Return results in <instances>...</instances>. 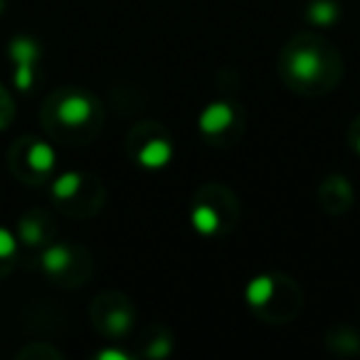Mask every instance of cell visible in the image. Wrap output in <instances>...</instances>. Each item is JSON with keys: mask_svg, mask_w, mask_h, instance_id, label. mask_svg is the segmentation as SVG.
I'll list each match as a JSON object with an SVG mask.
<instances>
[{"mask_svg": "<svg viewBox=\"0 0 360 360\" xmlns=\"http://www.w3.org/2000/svg\"><path fill=\"white\" fill-rule=\"evenodd\" d=\"M343 55L319 32H296L276 55V75L289 91L306 99L326 96L343 82Z\"/></svg>", "mask_w": 360, "mask_h": 360, "instance_id": "6da1fadb", "label": "cell"}, {"mask_svg": "<svg viewBox=\"0 0 360 360\" xmlns=\"http://www.w3.org/2000/svg\"><path fill=\"white\" fill-rule=\"evenodd\" d=\"M40 124L52 143L86 146L104 129V106L84 86H57L42 101Z\"/></svg>", "mask_w": 360, "mask_h": 360, "instance_id": "7a4b0ae2", "label": "cell"}, {"mask_svg": "<svg viewBox=\"0 0 360 360\" xmlns=\"http://www.w3.org/2000/svg\"><path fill=\"white\" fill-rule=\"evenodd\" d=\"M245 301L252 314L264 323H291L304 309V291L299 281L284 271H266L245 286Z\"/></svg>", "mask_w": 360, "mask_h": 360, "instance_id": "3957f363", "label": "cell"}, {"mask_svg": "<svg viewBox=\"0 0 360 360\" xmlns=\"http://www.w3.org/2000/svg\"><path fill=\"white\" fill-rule=\"evenodd\" d=\"M242 217L240 198L235 195L230 186L225 183H202L191 198V225L200 237L217 240L227 237Z\"/></svg>", "mask_w": 360, "mask_h": 360, "instance_id": "277c9868", "label": "cell"}, {"mask_svg": "<svg viewBox=\"0 0 360 360\" xmlns=\"http://www.w3.org/2000/svg\"><path fill=\"white\" fill-rule=\"evenodd\" d=\"M50 200L70 220H91L106 205V188L89 170H65L50 180Z\"/></svg>", "mask_w": 360, "mask_h": 360, "instance_id": "5b68a950", "label": "cell"}, {"mask_svg": "<svg viewBox=\"0 0 360 360\" xmlns=\"http://www.w3.org/2000/svg\"><path fill=\"white\" fill-rule=\"evenodd\" d=\"M35 266L52 284L62 289H79L91 279L94 259L84 245L55 240L35 255Z\"/></svg>", "mask_w": 360, "mask_h": 360, "instance_id": "8992f818", "label": "cell"}, {"mask_svg": "<svg viewBox=\"0 0 360 360\" xmlns=\"http://www.w3.org/2000/svg\"><path fill=\"white\" fill-rule=\"evenodd\" d=\"M8 168L22 186H50L57 170V148L52 141L25 134L8 148Z\"/></svg>", "mask_w": 360, "mask_h": 360, "instance_id": "52a82bcc", "label": "cell"}, {"mask_svg": "<svg viewBox=\"0 0 360 360\" xmlns=\"http://www.w3.org/2000/svg\"><path fill=\"white\" fill-rule=\"evenodd\" d=\"M126 153L141 170H163L175 158L170 131L158 121H139L126 134Z\"/></svg>", "mask_w": 360, "mask_h": 360, "instance_id": "ba28073f", "label": "cell"}, {"mask_svg": "<svg viewBox=\"0 0 360 360\" xmlns=\"http://www.w3.org/2000/svg\"><path fill=\"white\" fill-rule=\"evenodd\" d=\"M245 109L232 99H215L198 114V134L207 146H235L245 134Z\"/></svg>", "mask_w": 360, "mask_h": 360, "instance_id": "9c48e42d", "label": "cell"}, {"mask_svg": "<svg viewBox=\"0 0 360 360\" xmlns=\"http://www.w3.org/2000/svg\"><path fill=\"white\" fill-rule=\"evenodd\" d=\"M89 319L96 333L116 343L134 330L136 304L121 291H101L89 304Z\"/></svg>", "mask_w": 360, "mask_h": 360, "instance_id": "30bf717a", "label": "cell"}, {"mask_svg": "<svg viewBox=\"0 0 360 360\" xmlns=\"http://www.w3.org/2000/svg\"><path fill=\"white\" fill-rule=\"evenodd\" d=\"M42 55L45 47L32 35H15L8 45V57L13 62V84L22 94H30L37 89L42 79Z\"/></svg>", "mask_w": 360, "mask_h": 360, "instance_id": "8fae6325", "label": "cell"}, {"mask_svg": "<svg viewBox=\"0 0 360 360\" xmlns=\"http://www.w3.org/2000/svg\"><path fill=\"white\" fill-rule=\"evenodd\" d=\"M15 237L20 250L27 255H37L47 245L57 240V220L45 207H27L15 222Z\"/></svg>", "mask_w": 360, "mask_h": 360, "instance_id": "7c38bea8", "label": "cell"}, {"mask_svg": "<svg viewBox=\"0 0 360 360\" xmlns=\"http://www.w3.org/2000/svg\"><path fill=\"white\" fill-rule=\"evenodd\" d=\"M316 200H319V207L326 212V215H333V217L345 215L355 202V188H353V183H350L348 175L330 173L319 183Z\"/></svg>", "mask_w": 360, "mask_h": 360, "instance_id": "4fadbf2b", "label": "cell"}, {"mask_svg": "<svg viewBox=\"0 0 360 360\" xmlns=\"http://www.w3.org/2000/svg\"><path fill=\"white\" fill-rule=\"evenodd\" d=\"M141 358H168L173 353V333L163 323H150L141 330L139 350Z\"/></svg>", "mask_w": 360, "mask_h": 360, "instance_id": "5bb4252c", "label": "cell"}, {"mask_svg": "<svg viewBox=\"0 0 360 360\" xmlns=\"http://www.w3.org/2000/svg\"><path fill=\"white\" fill-rule=\"evenodd\" d=\"M301 15L311 27L328 30V27H335L340 22L343 6H340V0H306L304 8H301Z\"/></svg>", "mask_w": 360, "mask_h": 360, "instance_id": "9a60e30c", "label": "cell"}, {"mask_svg": "<svg viewBox=\"0 0 360 360\" xmlns=\"http://www.w3.org/2000/svg\"><path fill=\"white\" fill-rule=\"evenodd\" d=\"M323 345L328 348V353L340 355V358H353V355H360V333L348 323H335L326 330Z\"/></svg>", "mask_w": 360, "mask_h": 360, "instance_id": "2e32d148", "label": "cell"}, {"mask_svg": "<svg viewBox=\"0 0 360 360\" xmlns=\"http://www.w3.org/2000/svg\"><path fill=\"white\" fill-rule=\"evenodd\" d=\"M22 257L20 242H18L15 232H11L8 227H0V279H6L13 269L18 266Z\"/></svg>", "mask_w": 360, "mask_h": 360, "instance_id": "e0dca14e", "label": "cell"}, {"mask_svg": "<svg viewBox=\"0 0 360 360\" xmlns=\"http://www.w3.org/2000/svg\"><path fill=\"white\" fill-rule=\"evenodd\" d=\"M15 121V99L11 96V91L0 84V131H6Z\"/></svg>", "mask_w": 360, "mask_h": 360, "instance_id": "ac0fdd59", "label": "cell"}, {"mask_svg": "<svg viewBox=\"0 0 360 360\" xmlns=\"http://www.w3.org/2000/svg\"><path fill=\"white\" fill-rule=\"evenodd\" d=\"M18 358H30V360L52 358V360H60V358H65V353H62V350H57V348H52V345L32 343V345H27V348H22L20 353H18Z\"/></svg>", "mask_w": 360, "mask_h": 360, "instance_id": "d6986e66", "label": "cell"}, {"mask_svg": "<svg viewBox=\"0 0 360 360\" xmlns=\"http://www.w3.org/2000/svg\"><path fill=\"white\" fill-rule=\"evenodd\" d=\"M348 146H350V150L360 158V114L355 116L348 126Z\"/></svg>", "mask_w": 360, "mask_h": 360, "instance_id": "ffe728a7", "label": "cell"}, {"mask_svg": "<svg viewBox=\"0 0 360 360\" xmlns=\"http://www.w3.org/2000/svg\"><path fill=\"white\" fill-rule=\"evenodd\" d=\"M96 358L99 360H131V353H124V350H119V348H104L96 353Z\"/></svg>", "mask_w": 360, "mask_h": 360, "instance_id": "44dd1931", "label": "cell"}, {"mask_svg": "<svg viewBox=\"0 0 360 360\" xmlns=\"http://www.w3.org/2000/svg\"><path fill=\"white\" fill-rule=\"evenodd\" d=\"M6 8H8V0H0V15L6 13Z\"/></svg>", "mask_w": 360, "mask_h": 360, "instance_id": "7402d4cb", "label": "cell"}]
</instances>
